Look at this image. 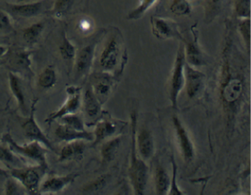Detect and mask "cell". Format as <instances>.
<instances>
[{"label": "cell", "mask_w": 251, "mask_h": 195, "mask_svg": "<svg viewBox=\"0 0 251 195\" xmlns=\"http://www.w3.org/2000/svg\"><path fill=\"white\" fill-rule=\"evenodd\" d=\"M126 58V49L123 35L115 28L107 37L101 49L100 65L102 71L113 74L123 68Z\"/></svg>", "instance_id": "6da1fadb"}, {"label": "cell", "mask_w": 251, "mask_h": 195, "mask_svg": "<svg viewBox=\"0 0 251 195\" xmlns=\"http://www.w3.org/2000/svg\"><path fill=\"white\" fill-rule=\"evenodd\" d=\"M132 123V150L130 167L128 169V176L130 183L133 186L135 194L143 195L146 190L149 180V168L142 158H139L137 155V115L133 113L131 115Z\"/></svg>", "instance_id": "7a4b0ae2"}, {"label": "cell", "mask_w": 251, "mask_h": 195, "mask_svg": "<svg viewBox=\"0 0 251 195\" xmlns=\"http://www.w3.org/2000/svg\"><path fill=\"white\" fill-rule=\"evenodd\" d=\"M2 140L15 154L20 155L21 157L35 162L37 164L48 168L47 155L49 149L39 142L31 141L25 144L20 145L8 133L4 135Z\"/></svg>", "instance_id": "3957f363"}, {"label": "cell", "mask_w": 251, "mask_h": 195, "mask_svg": "<svg viewBox=\"0 0 251 195\" xmlns=\"http://www.w3.org/2000/svg\"><path fill=\"white\" fill-rule=\"evenodd\" d=\"M47 169L37 164L24 168H13L8 171V173L11 177L21 183L27 193L38 194Z\"/></svg>", "instance_id": "277c9868"}, {"label": "cell", "mask_w": 251, "mask_h": 195, "mask_svg": "<svg viewBox=\"0 0 251 195\" xmlns=\"http://www.w3.org/2000/svg\"><path fill=\"white\" fill-rule=\"evenodd\" d=\"M185 64H186V57H185L184 47L180 45L177 51L175 64H174L170 81V90H169L171 102H172V107L175 108L177 107L179 95L185 87Z\"/></svg>", "instance_id": "5b68a950"}, {"label": "cell", "mask_w": 251, "mask_h": 195, "mask_svg": "<svg viewBox=\"0 0 251 195\" xmlns=\"http://www.w3.org/2000/svg\"><path fill=\"white\" fill-rule=\"evenodd\" d=\"M66 92L67 98L64 104L56 111L51 113L46 120V122L49 124L67 115L78 113L81 105V89L75 86H69L66 88Z\"/></svg>", "instance_id": "8992f818"}, {"label": "cell", "mask_w": 251, "mask_h": 195, "mask_svg": "<svg viewBox=\"0 0 251 195\" xmlns=\"http://www.w3.org/2000/svg\"><path fill=\"white\" fill-rule=\"evenodd\" d=\"M39 99L35 98L31 104V110H30L28 117L26 120L23 122L22 129L24 130L25 137L30 140V141H37L44 145L47 148L51 151H55L51 141L47 138L44 132L37 124L35 119L36 105Z\"/></svg>", "instance_id": "52a82bcc"}, {"label": "cell", "mask_w": 251, "mask_h": 195, "mask_svg": "<svg viewBox=\"0 0 251 195\" xmlns=\"http://www.w3.org/2000/svg\"><path fill=\"white\" fill-rule=\"evenodd\" d=\"M151 24L153 35L160 40H183L179 31L178 25L173 20L157 16H152L151 17Z\"/></svg>", "instance_id": "ba28073f"}, {"label": "cell", "mask_w": 251, "mask_h": 195, "mask_svg": "<svg viewBox=\"0 0 251 195\" xmlns=\"http://www.w3.org/2000/svg\"><path fill=\"white\" fill-rule=\"evenodd\" d=\"M96 43L93 42L81 48L76 52L74 60L75 75L81 79L90 73L96 54Z\"/></svg>", "instance_id": "9c48e42d"}, {"label": "cell", "mask_w": 251, "mask_h": 195, "mask_svg": "<svg viewBox=\"0 0 251 195\" xmlns=\"http://www.w3.org/2000/svg\"><path fill=\"white\" fill-rule=\"evenodd\" d=\"M90 87L101 104H104L107 101L113 91V79L112 74L104 71L96 73L93 77Z\"/></svg>", "instance_id": "30bf717a"}, {"label": "cell", "mask_w": 251, "mask_h": 195, "mask_svg": "<svg viewBox=\"0 0 251 195\" xmlns=\"http://www.w3.org/2000/svg\"><path fill=\"white\" fill-rule=\"evenodd\" d=\"M173 124L183 159L186 161H189L195 156L194 144L191 140L189 133L177 116H174Z\"/></svg>", "instance_id": "8fae6325"}, {"label": "cell", "mask_w": 251, "mask_h": 195, "mask_svg": "<svg viewBox=\"0 0 251 195\" xmlns=\"http://www.w3.org/2000/svg\"><path fill=\"white\" fill-rule=\"evenodd\" d=\"M78 177L76 173L64 176H52L43 180L40 186L39 194H56L64 190Z\"/></svg>", "instance_id": "7c38bea8"}, {"label": "cell", "mask_w": 251, "mask_h": 195, "mask_svg": "<svg viewBox=\"0 0 251 195\" xmlns=\"http://www.w3.org/2000/svg\"><path fill=\"white\" fill-rule=\"evenodd\" d=\"M204 75L195 67L185 64V87L189 98L196 97L203 87Z\"/></svg>", "instance_id": "4fadbf2b"}, {"label": "cell", "mask_w": 251, "mask_h": 195, "mask_svg": "<svg viewBox=\"0 0 251 195\" xmlns=\"http://www.w3.org/2000/svg\"><path fill=\"white\" fill-rule=\"evenodd\" d=\"M56 138L59 141L70 142L74 140H84V141H93V133L92 132L84 130V131H80V130H75L66 124H58L56 127L54 131Z\"/></svg>", "instance_id": "5bb4252c"}, {"label": "cell", "mask_w": 251, "mask_h": 195, "mask_svg": "<svg viewBox=\"0 0 251 195\" xmlns=\"http://www.w3.org/2000/svg\"><path fill=\"white\" fill-rule=\"evenodd\" d=\"M186 62L192 67H198L204 65L206 63L204 54L198 43L196 34L192 40H188L184 47Z\"/></svg>", "instance_id": "9a60e30c"}, {"label": "cell", "mask_w": 251, "mask_h": 195, "mask_svg": "<svg viewBox=\"0 0 251 195\" xmlns=\"http://www.w3.org/2000/svg\"><path fill=\"white\" fill-rule=\"evenodd\" d=\"M8 10L12 14L23 17H33L39 15L46 7L44 1L25 2L24 4H8Z\"/></svg>", "instance_id": "2e32d148"}, {"label": "cell", "mask_w": 251, "mask_h": 195, "mask_svg": "<svg viewBox=\"0 0 251 195\" xmlns=\"http://www.w3.org/2000/svg\"><path fill=\"white\" fill-rule=\"evenodd\" d=\"M136 145L139 153L143 160H149L153 157L154 153V143L151 133L147 129H140L136 136Z\"/></svg>", "instance_id": "e0dca14e"}, {"label": "cell", "mask_w": 251, "mask_h": 195, "mask_svg": "<svg viewBox=\"0 0 251 195\" xmlns=\"http://www.w3.org/2000/svg\"><path fill=\"white\" fill-rule=\"evenodd\" d=\"M81 105L83 106L84 113L88 118H97L101 113L102 104L93 93L90 86L81 95Z\"/></svg>", "instance_id": "ac0fdd59"}, {"label": "cell", "mask_w": 251, "mask_h": 195, "mask_svg": "<svg viewBox=\"0 0 251 195\" xmlns=\"http://www.w3.org/2000/svg\"><path fill=\"white\" fill-rule=\"evenodd\" d=\"M84 140H74L67 142V144L60 150L58 161L61 163L70 161L82 156L86 150V144Z\"/></svg>", "instance_id": "d6986e66"}, {"label": "cell", "mask_w": 251, "mask_h": 195, "mask_svg": "<svg viewBox=\"0 0 251 195\" xmlns=\"http://www.w3.org/2000/svg\"><path fill=\"white\" fill-rule=\"evenodd\" d=\"M8 84L9 88L13 96L15 98L17 105L19 108L21 109L23 113L28 112L25 104V97L24 94V89H23L22 80L18 74L12 71L8 73Z\"/></svg>", "instance_id": "ffe728a7"}, {"label": "cell", "mask_w": 251, "mask_h": 195, "mask_svg": "<svg viewBox=\"0 0 251 195\" xmlns=\"http://www.w3.org/2000/svg\"><path fill=\"white\" fill-rule=\"evenodd\" d=\"M117 124L110 120H102L96 124L93 131V143L99 144L113 137L117 132Z\"/></svg>", "instance_id": "44dd1931"}, {"label": "cell", "mask_w": 251, "mask_h": 195, "mask_svg": "<svg viewBox=\"0 0 251 195\" xmlns=\"http://www.w3.org/2000/svg\"><path fill=\"white\" fill-rule=\"evenodd\" d=\"M242 92V83L238 78L229 80L222 90L224 100L227 103L235 102L240 97Z\"/></svg>", "instance_id": "7402d4cb"}, {"label": "cell", "mask_w": 251, "mask_h": 195, "mask_svg": "<svg viewBox=\"0 0 251 195\" xmlns=\"http://www.w3.org/2000/svg\"><path fill=\"white\" fill-rule=\"evenodd\" d=\"M154 182L157 195L169 194L171 187V179L166 169L160 164H157L156 167Z\"/></svg>", "instance_id": "603a6c76"}, {"label": "cell", "mask_w": 251, "mask_h": 195, "mask_svg": "<svg viewBox=\"0 0 251 195\" xmlns=\"http://www.w3.org/2000/svg\"><path fill=\"white\" fill-rule=\"evenodd\" d=\"M57 81V71L54 66H47L40 73L37 84L41 88L49 90L55 86Z\"/></svg>", "instance_id": "cb8c5ba5"}, {"label": "cell", "mask_w": 251, "mask_h": 195, "mask_svg": "<svg viewBox=\"0 0 251 195\" xmlns=\"http://www.w3.org/2000/svg\"><path fill=\"white\" fill-rule=\"evenodd\" d=\"M120 143H121V139L119 136L112 137L104 142L100 150L101 160L104 163H109L114 159Z\"/></svg>", "instance_id": "d4e9b609"}, {"label": "cell", "mask_w": 251, "mask_h": 195, "mask_svg": "<svg viewBox=\"0 0 251 195\" xmlns=\"http://www.w3.org/2000/svg\"><path fill=\"white\" fill-rule=\"evenodd\" d=\"M45 25L43 22L35 23L23 30V38L28 44H34L41 37Z\"/></svg>", "instance_id": "484cf974"}, {"label": "cell", "mask_w": 251, "mask_h": 195, "mask_svg": "<svg viewBox=\"0 0 251 195\" xmlns=\"http://www.w3.org/2000/svg\"><path fill=\"white\" fill-rule=\"evenodd\" d=\"M58 50L63 59L74 62L77 50L74 44L69 40L65 32L63 33L62 41L58 47Z\"/></svg>", "instance_id": "4316f807"}, {"label": "cell", "mask_w": 251, "mask_h": 195, "mask_svg": "<svg viewBox=\"0 0 251 195\" xmlns=\"http://www.w3.org/2000/svg\"><path fill=\"white\" fill-rule=\"evenodd\" d=\"M31 51L21 50L17 51L14 56V64L19 70L26 73H31Z\"/></svg>", "instance_id": "83f0119b"}, {"label": "cell", "mask_w": 251, "mask_h": 195, "mask_svg": "<svg viewBox=\"0 0 251 195\" xmlns=\"http://www.w3.org/2000/svg\"><path fill=\"white\" fill-rule=\"evenodd\" d=\"M157 1V0H140L138 6L129 13L127 19L131 21L139 20L146 14Z\"/></svg>", "instance_id": "f1b7e54d"}, {"label": "cell", "mask_w": 251, "mask_h": 195, "mask_svg": "<svg viewBox=\"0 0 251 195\" xmlns=\"http://www.w3.org/2000/svg\"><path fill=\"white\" fill-rule=\"evenodd\" d=\"M222 0H206L205 17L206 22H210L220 12Z\"/></svg>", "instance_id": "f546056e"}, {"label": "cell", "mask_w": 251, "mask_h": 195, "mask_svg": "<svg viewBox=\"0 0 251 195\" xmlns=\"http://www.w3.org/2000/svg\"><path fill=\"white\" fill-rule=\"evenodd\" d=\"M60 120H61V122L63 124L69 126V127H72V128L80 130V131L86 130L84 120L77 113L67 115V116H64V117L60 119Z\"/></svg>", "instance_id": "4dcf8cb0"}, {"label": "cell", "mask_w": 251, "mask_h": 195, "mask_svg": "<svg viewBox=\"0 0 251 195\" xmlns=\"http://www.w3.org/2000/svg\"><path fill=\"white\" fill-rule=\"evenodd\" d=\"M27 193L24 187L15 179L8 176L5 180L4 194L6 195H20Z\"/></svg>", "instance_id": "1f68e13d"}, {"label": "cell", "mask_w": 251, "mask_h": 195, "mask_svg": "<svg viewBox=\"0 0 251 195\" xmlns=\"http://www.w3.org/2000/svg\"><path fill=\"white\" fill-rule=\"evenodd\" d=\"M170 9L176 15H188L191 13V5L187 0H173Z\"/></svg>", "instance_id": "d6a6232c"}, {"label": "cell", "mask_w": 251, "mask_h": 195, "mask_svg": "<svg viewBox=\"0 0 251 195\" xmlns=\"http://www.w3.org/2000/svg\"><path fill=\"white\" fill-rule=\"evenodd\" d=\"M75 0H55L52 7V12L57 17H62L67 14L74 5Z\"/></svg>", "instance_id": "836d02e7"}, {"label": "cell", "mask_w": 251, "mask_h": 195, "mask_svg": "<svg viewBox=\"0 0 251 195\" xmlns=\"http://www.w3.org/2000/svg\"><path fill=\"white\" fill-rule=\"evenodd\" d=\"M235 11L238 18H250L251 0H234Z\"/></svg>", "instance_id": "e575fe53"}, {"label": "cell", "mask_w": 251, "mask_h": 195, "mask_svg": "<svg viewBox=\"0 0 251 195\" xmlns=\"http://www.w3.org/2000/svg\"><path fill=\"white\" fill-rule=\"evenodd\" d=\"M107 183V176H101L93 181L84 185L81 189L83 193H93L101 190Z\"/></svg>", "instance_id": "d590c367"}, {"label": "cell", "mask_w": 251, "mask_h": 195, "mask_svg": "<svg viewBox=\"0 0 251 195\" xmlns=\"http://www.w3.org/2000/svg\"><path fill=\"white\" fill-rule=\"evenodd\" d=\"M239 29L248 49L251 46V19H239Z\"/></svg>", "instance_id": "8d00e7d4"}, {"label": "cell", "mask_w": 251, "mask_h": 195, "mask_svg": "<svg viewBox=\"0 0 251 195\" xmlns=\"http://www.w3.org/2000/svg\"><path fill=\"white\" fill-rule=\"evenodd\" d=\"M0 162L5 164H14L17 162L15 153L7 145L0 144Z\"/></svg>", "instance_id": "74e56055"}, {"label": "cell", "mask_w": 251, "mask_h": 195, "mask_svg": "<svg viewBox=\"0 0 251 195\" xmlns=\"http://www.w3.org/2000/svg\"><path fill=\"white\" fill-rule=\"evenodd\" d=\"M173 165V175H172V179L171 180V187L169 189V194H175V195H181L183 192L179 189L178 186L176 185V174H177V166H176L175 161H172Z\"/></svg>", "instance_id": "f35d334b"}, {"label": "cell", "mask_w": 251, "mask_h": 195, "mask_svg": "<svg viewBox=\"0 0 251 195\" xmlns=\"http://www.w3.org/2000/svg\"><path fill=\"white\" fill-rule=\"evenodd\" d=\"M11 28V19L5 11L0 9V29H9Z\"/></svg>", "instance_id": "ab89813d"}, {"label": "cell", "mask_w": 251, "mask_h": 195, "mask_svg": "<svg viewBox=\"0 0 251 195\" xmlns=\"http://www.w3.org/2000/svg\"><path fill=\"white\" fill-rule=\"evenodd\" d=\"M90 28H91V24L87 20L86 21L84 20L80 23V28H81V31H87L90 30Z\"/></svg>", "instance_id": "60d3db41"}, {"label": "cell", "mask_w": 251, "mask_h": 195, "mask_svg": "<svg viewBox=\"0 0 251 195\" xmlns=\"http://www.w3.org/2000/svg\"><path fill=\"white\" fill-rule=\"evenodd\" d=\"M9 176L8 171L0 167V180H5Z\"/></svg>", "instance_id": "b9f144b4"}, {"label": "cell", "mask_w": 251, "mask_h": 195, "mask_svg": "<svg viewBox=\"0 0 251 195\" xmlns=\"http://www.w3.org/2000/svg\"><path fill=\"white\" fill-rule=\"evenodd\" d=\"M8 51V47H4V46H0V57H2V56L6 54Z\"/></svg>", "instance_id": "7bdbcfd3"}, {"label": "cell", "mask_w": 251, "mask_h": 195, "mask_svg": "<svg viewBox=\"0 0 251 195\" xmlns=\"http://www.w3.org/2000/svg\"><path fill=\"white\" fill-rule=\"evenodd\" d=\"M20 2H35V1H41V0H19Z\"/></svg>", "instance_id": "ee69618b"}, {"label": "cell", "mask_w": 251, "mask_h": 195, "mask_svg": "<svg viewBox=\"0 0 251 195\" xmlns=\"http://www.w3.org/2000/svg\"><path fill=\"white\" fill-rule=\"evenodd\" d=\"M2 133H1V127H0V140H2Z\"/></svg>", "instance_id": "f6af8a7d"}]
</instances>
